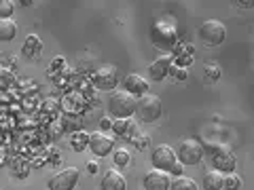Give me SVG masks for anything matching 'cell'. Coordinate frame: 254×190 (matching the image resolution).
<instances>
[{"instance_id":"1","label":"cell","mask_w":254,"mask_h":190,"mask_svg":"<svg viewBox=\"0 0 254 190\" xmlns=\"http://www.w3.org/2000/svg\"><path fill=\"white\" fill-rule=\"evenodd\" d=\"M150 163L153 167L159 171H165V173H174V176H182V165L178 163V156H176V150L168 144H159L153 152H150Z\"/></svg>"},{"instance_id":"2","label":"cell","mask_w":254,"mask_h":190,"mask_svg":"<svg viewBox=\"0 0 254 190\" xmlns=\"http://www.w3.org/2000/svg\"><path fill=\"white\" fill-rule=\"evenodd\" d=\"M150 41H153L155 47L165 51H174L178 43V32L172 26L170 21H157L150 28Z\"/></svg>"},{"instance_id":"3","label":"cell","mask_w":254,"mask_h":190,"mask_svg":"<svg viewBox=\"0 0 254 190\" xmlns=\"http://www.w3.org/2000/svg\"><path fill=\"white\" fill-rule=\"evenodd\" d=\"M108 112L117 118H131V114L136 112V97L125 89L115 91L108 99Z\"/></svg>"},{"instance_id":"4","label":"cell","mask_w":254,"mask_h":190,"mask_svg":"<svg viewBox=\"0 0 254 190\" xmlns=\"http://www.w3.org/2000/svg\"><path fill=\"white\" fill-rule=\"evenodd\" d=\"M163 108H161V99L153 93L140 95L136 99V114L142 123H155L159 116H161Z\"/></svg>"},{"instance_id":"5","label":"cell","mask_w":254,"mask_h":190,"mask_svg":"<svg viewBox=\"0 0 254 190\" xmlns=\"http://www.w3.org/2000/svg\"><path fill=\"white\" fill-rule=\"evenodd\" d=\"M203 152H205V148L195 138L182 140L178 146V161L180 165H197L203 158Z\"/></svg>"},{"instance_id":"6","label":"cell","mask_w":254,"mask_h":190,"mask_svg":"<svg viewBox=\"0 0 254 190\" xmlns=\"http://www.w3.org/2000/svg\"><path fill=\"white\" fill-rule=\"evenodd\" d=\"M225 36H227V28H225V23L218 19H208L199 26V38L205 45L216 47L225 41Z\"/></svg>"},{"instance_id":"7","label":"cell","mask_w":254,"mask_h":190,"mask_svg":"<svg viewBox=\"0 0 254 190\" xmlns=\"http://www.w3.org/2000/svg\"><path fill=\"white\" fill-rule=\"evenodd\" d=\"M117 85H119V72H117L115 66H110V63H106V66H102L93 72V87L95 89L113 91Z\"/></svg>"},{"instance_id":"8","label":"cell","mask_w":254,"mask_h":190,"mask_svg":"<svg viewBox=\"0 0 254 190\" xmlns=\"http://www.w3.org/2000/svg\"><path fill=\"white\" fill-rule=\"evenodd\" d=\"M89 150L95 156H108L110 150H115V138L104 131H95L89 136Z\"/></svg>"},{"instance_id":"9","label":"cell","mask_w":254,"mask_h":190,"mask_svg":"<svg viewBox=\"0 0 254 190\" xmlns=\"http://www.w3.org/2000/svg\"><path fill=\"white\" fill-rule=\"evenodd\" d=\"M78 184V171L76 169H64L49 180V190H74Z\"/></svg>"},{"instance_id":"10","label":"cell","mask_w":254,"mask_h":190,"mask_svg":"<svg viewBox=\"0 0 254 190\" xmlns=\"http://www.w3.org/2000/svg\"><path fill=\"white\" fill-rule=\"evenodd\" d=\"M212 156V163H214V167H216V171L220 173H233L235 171V154L231 152V150H227V148H218V150H214V152H210Z\"/></svg>"},{"instance_id":"11","label":"cell","mask_w":254,"mask_h":190,"mask_svg":"<svg viewBox=\"0 0 254 190\" xmlns=\"http://www.w3.org/2000/svg\"><path fill=\"white\" fill-rule=\"evenodd\" d=\"M142 184H144V190H170L172 178H170V173H165V171L150 169L144 176V180H142Z\"/></svg>"},{"instance_id":"12","label":"cell","mask_w":254,"mask_h":190,"mask_svg":"<svg viewBox=\"0 0 254 190\" xmlns=\"http://www.w3.org/2000/svg\"><path fill=\"white\" fill-rule=\"evenodd\" d=\"M172 66H174L172 55H161V57H157L153 63H150V76H153V81H163V78L170 74Z\"/></svg>"},{"instance_id":"13","label":"cell","mask_w":254,"mask_h":190,"mask_svg":"<svg viewBox=\"0 0 254 190\" xmlns=\"http://www.w3.org/2000/svg\"><path fill=\"white\" fill-rule=\"evenodd\" d=\"M102 190H125L127 188V182H125V176L121 171L117 169H108L102 178Z\"/></svg>"},{"instance_id":"14","label":"cell","mask_w":254,"mask_h":190,"mask_svg":"<svg viewBox=\"0 0 254 190\" xmlns=\"http://www.w3.org/2000/svg\"><path fill=\"white\" fill-rule=\"evenodd\" d=\"M125 91L131 93L133 97H136V95H146L148 83L144 81V76H140V74H127L125 76Z\"/></svg>"},{"instance_id":"15","label":"cell","mask_w":254,"mask_h":190,"mask_svg":"<svg viewBox=\"0 0 254 190\" xmlns=\"http://www.w3.org/2000/svg\"><path fill=\"white\" fill-rule=\"evenodd\" d=\"M113 131L121 138H136V123L133 118H117L113 123Z\"/></svg>"},{"instance_id":"16","label":"cell","mask_w":254,"mask_h":190,"mask_svg":"<svg viewBox=\"0 0 254 190\" xmlns=\"http://www.w3.org/2000/svg\"><path fill=\"white\" fill-rule=\"evenodd\" d=\"M203 190H225V176L212 169L203 176Z\"/></svg>"},{"instance_id":"17","label":"cell","mask_w":254,"mask_h":190,"mask_svg":"<svg viewBox=\"0 0 254 190\" xmlns=\"http://www.w3.org/2000/svg\"><path fill=\"white\" fill-rule=\"evenodd\" d=\"M17 36V23L13 19H0V43H9Z\"/></svg>"},{"instance_id":"18","label":"cell","mask_w":254,"mask_h":190,"mask_svg":"<svg viewBox=\"0 0 254 190\" xmlns=\"http://www.w3.org/2000/svg\"><path fill=\"white\" fill-rule=\"evenodd\" d=\"M41 49H43V43H41V38H38L36 34H30L26 38V43H23V53L30 55V57H34Z\"/></svg>"},{"instance_id":"19","label":"cell","mask_w":254,"mask_h":190,"mask_svg":"<svg viewBox=\"0 0 254 190\" xmlns=\"http://www.w3.org/2000/svg\"><path fill=\"white\" fill-rule=\"evenodd\" d=\"M170 190H197V184H195L193 178H189V176H178L176 180L172 182Z\"/></svg>"},{"instance_id":"20","label":"cell","mask_w":254,"mask_h":190,"mask_svg":"<svg viewBox=\"0 0 254 190\" xmlns=\"http://www.w3.org/2000/svg\"><path fill=\"white\" fill-rule=\"evenodd\" d=\"M70 144H72L76 152H83L85 148H89V133H85V131L74 133V136L70 138Z\"/></svg>"},{"instance_id":"21","label":"cell","mask_w":254,"mask_h":190,"mask_svg":"<svg viewBox=\"0 0 254 190\" xmlns=\"http://www.w3.org/2000/svg\"><path fill=\"white\" fill-rule=\"evenodd\" d=\"M113 161L117 167H127L131 161V154H129V150L127 148H121V150H115V154H113Z\"/></svg>"},{"instance_id":"22","label":"cell","mask_w":254,"mask_h":190,"mask_svg":"<svg viewBox=\"0 0 254 190\" xmlns=\"http://www.w3.org/2000/svg\"><path fill=\"white\" fill-rule=\"evenodd\" d=\"M242 188V178L235 176V173H229L225 176V190H240Z\"/></svg>"},{"instance_id":"23","label":"cell","mask_w":254,"mask_h":190,"mask_svg":"<svg viewBox=\"0 0 254 190\" xmlns=\"http://www.w3.org/2000/svg\"><path fill=\"white\" fill-rule=\"evenodd\" d=\"M203 76H205V81H218L220 78V68H218V63H208L205 66V72H203Z\"/></svg>"},{"instance_id":"24","label":"cell","mask_w":254,"mask_h":190,"mask_svg":"<svg viewBox=\"0 0 254 190\" xmlns=\"http://www.w3.org/2000/svg\"><path fill=\"white\" fill-rule=\"evenodd\" d=\"M13 11H15V4L11 0H0V19H11Z\"/></svg>"},{"instance_id":"25","label":"cell","mask_w":254,"mask_h":190,"mask_svg":"<svg viewBox=\"0 0 254 190\" xmlns=\"http://www.w3.org/2000/svg\"><path fill=\"white\" fill-rule=\"evenodd\" d=\"M15 83V76L9 68H0V87H11Z\"/></svg>"},{"instance_id":"26","label":"cell","mask_w":254,"mask_h":190,"mask_svg":"<svg viewBox=\"0 0 254 190\" xmlns=\"http://www.w3.org/2000/svg\"><path fill=\"white\" fill-rule=\"evenodd\" d=\"M170 72L176 76V78H180V81H185V78H187V68H176V66H172Z\"/></svg>"},{"instance_id":"27","label":"cell","mask_w":254,"mask_h":190,"mask_svg":"<svg viewBox=\"0 0 254 190\" xmlns=\"http://www.w3.org/2000/svg\"><path fill=\"white\" fill-rule=\"evenodd\" d=\"M133 144H136V148H144L150 144V138L148 136H140V138H133Z\"/></svg>"},{"instance_id":"28","label":"cell","mask_w":254,"mask_h":190,"mask_svg":"<svg viewBox=\"0 0 254 190\" xmlns=\"http://www.w3.org/2000/svg\"><path fill=\"white\" fill-rule=\"evenodd\" d=\"M87 171H89V173H95V171H98V163H95V161H89V163H87Z\"/></svg>"},{"instance_id":"29","label":"cell","mask_w":254,"mask_h":190,"mask_svg":"<svg viewBox=\"0 0 254 190\" xmlns=\"http://www.w3.org/2000/svg\"><path fill=\"white\" fill-rule=\"evenodd\" d=\"M64 57H58V59H53V68H64Z\"/></svg>"},{"instance_id":"30","label":"cell","mask_w":254,"mask_h":190,"mask_svg":"<svg viewBox=\"0 0 254 190\" xmlns=\"http://www.w3.org/2000/svg\"><path fill=\"white\" fill-rule=\"evenodd\" d=\"M110 127H113V123H110L108 118H104V121H102V129H110Z\"/></svg>"},{"instance_id":"31","label":"cell","mask_w":254,"mask_h":190,"mask_svg":"<svg viewBox=\"0 0 254 190\" xmlns=\"http://www.w3.org/2000/svg\"><path fill=\"white\" fill-rule=\"evenodd\" d=\"M240 6H244V9H250V6H254V2H240Z\"/></svg>"}]
</instances>
